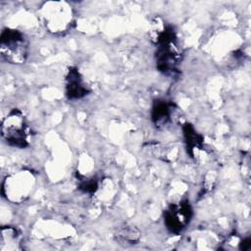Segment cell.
Here are the masks:
<instances>
[{
	"label": "cell",
	"mask_w": 251,
	"mask_h": 251,
	"mask_svg": "<svg viewBox=\"0 0 251 251\" xmlns=\"http://www.w3.org/2000/svg\"><path fill=\"white\" fill-rule=\"evenodd\" d=\"M1 135L10 146L25 148L29 144V127L23 112L19 109L11 110L1 124Z\"/></svg>",
	"instance_id": "1"
},
{
	"label": "cell",
	"mask_w": 251,
	"mask_h": 251,
	"mask_svg": "<svg viewBox=\"0 0 251 251\" xmlns=\"http://www.w3.org/2000/svg\"><path fill=\"white\" fill-rule=\"evenodd\" d=\"M0 54L2 60L21 65L28 56V41L25 35L15 28H4L0 35Z\"/></svg>",
	"instance_id": "2"
},
{
	"label": "cell",
	"mask_w": 251,
	"mask_h": 251,
	"mask_svg": "<svg viewBox=\"0 0 251 251\" xmlns=\"http://www.w3.org/2000/svg\"><path fill=\"white\" fill-rule=\"evenodd\" d=\"M41 16L46 28L53 33H65L74 25V11L67 2H46Z\"/></svg>",
	"instance_id": "3"
},
{
	"label": "cell",
	"mask_w": 251,
	"mask_h": 251,
	"mask_svg": "<svg viewBox=\"0 0 251 251\" xmlns=\"http://www.w3.org/2000/svg\"><path fill=\"white\" fill-rule=\"evenodd\" d=\"M34 180L31 172L25 170L7 176L2 182V195L13 203H20L28 197Z\"/></svg>",
	"instance_id": "4"
},
{
	"label": "cell",
	"mask_w": 251,
	"mask_h": 251,
	"mask_svg": "<svg viewBox=\"0 0 251 251\" xmlns=\"http://www.w3.org/2000/svg\"><path fill=\"white\" fill-rule=\"evenodd\" d=\"M192 217V208L188 200H181L171 204L164 212V225L174 234L185 229Z\"/></svg>",
	"instance_id": "5"
},
{
	"label": "cell",
	"mask_w": 251,
	"mask_h": 251,
	"mask_svg": "<svg viewBox=\"0 0 251 251\" xmlns=\"http://www.w3.org/2000/svg\"><path fill=\"white\" fill-rule=\"evenodd\" d=\"M65 89L66 96L70 100L81 99L89 93V89L76 68H70L68 71Z\"/></svg>",
	"instance_id": "6"
},
{
	"label": "cell",
	"mask_w": 251,
	"mask_h": 251,
	"mask_svg": "<svg viewBox=\"0 0 251 251\" xmlns=\"http://www.w3.org/2000/svg\"><path fill=\"white\" fill-rule=\"evenodd\" d=\"M172 115V104L165 101V100H157L153 107L151 112L152 121L156 126H164L166 125Z\"/></svg>",
	"instance_id": "7"
},
{
	"label": "cell",
	"mask_w": 251,
	"mask_h": 251,
	"mask_svg": "<svg viewBox=\"0 0 251 251\" xmlns=\"http://www.w3.org/2000/svg\"><path fill=\"white\" fill-rule=\"evenodd\" d=\"M183 135L186 143L187 151L193 156V152L195 149H201L203 144L202 137L196 132L194 127L191 125H184L183 126Z\"/></svg>",
	"instance_id": "8"
}]
</instances>
